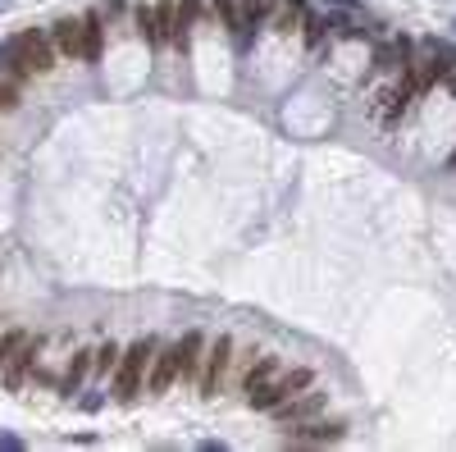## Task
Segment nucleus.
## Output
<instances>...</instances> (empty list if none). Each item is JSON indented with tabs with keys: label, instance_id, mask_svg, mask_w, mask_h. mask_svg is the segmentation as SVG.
<instances>
[{
	"label": "nucleus",
	"instance_id": "15",
	"mask_svg": "<svg viewBox=\"0 0 456 452\" xmlns=\"http://www.w3.org/2000/svg\"><path fill=\"white\" fill-rule=\"evenodd\" d=\"M114 365H119V347L114 342H100L96 352H91V370L96 375H114Z\"/></svg>",
	"mask_w": 456,
	"mask_h": 452
},
{
	"label": "nucleus",
	"instance_id": "5",
	"mask_svg": "<svg viewBox=\"0 0 456 452\" xmlns=\"http://www.w3.org/2000/svg\"><path fill=\"white\" fill-rule=\"evenodd\" d=\"M178 384V356H174V342H155L151 352V370H146V393L160 397Z\"/></svg>",
	"mask_w": 456,
	"mask_h": 452
},
{
	"label": "nucleus",
	"instance_id": "6",
	"mask_svg": "<svg viewBox=\"0 0 456 452\" xmlns=\"http://www.w3.org/2000/svg\"><path fill=\"white\" fill-rule=\"evenodd\" d=\"M55 55H64V60H87V19H60L55 23Z\"/></svg>",
	"mask_w": 456,
	"mask_h": 452
},
{
	"label": "nucleus",
	"instance_id": "1",
	"mask_svg": "<svg viewBox=\"0 0 456 452\" xmlns=\"http://www.w3.org/2000/svg\"><path fill=\"white\" fill-rule=\"evenodd\" d=\"M0 60H5V73H10L14 82H19V78L51 73L55 69V42L46 33H23L0 51Z\"/></svg>",
	"mask_w": 456,
	"mask_h": 452
},
{
	"label": "nucleus",
	"instance_id": "4",
	"mask_svg": "<svg viewBox=\"0 0 456 452\" xmlns=\"http://www.w3.org/2000/svg\"><path fill=\"white\" fill-rule=\"evenodd\" d=\"M228 365H233V338L219 333L215 342H206V356H201V370H196V388H201V397H215L219 393Z\"/></svg>",
	"mask_w": 456,
	"mask_h": 452
},
{
	"label": "nucleus",
	"instance_id": "16",
	"mask_svg": "<svg viewBox=\"0 0 456 452\" xmlns=\"http://www.w3.org/2000/svg\"><path fill=\"white\" fill-rule=\"evenodd\" d=\"M28 338H33L28 329H10V333H0V370H5V365L14 361V352H19V347H23Z\"/></svg>",
	"mask_w": 456,
	"mask_h": 452
},
{
	"label": "nucleus",
	"instance_id": "3",
	"mask_svg": "<svg viewBox=\"0 0 456 452\" xmlns=\"http://www.w3.org/2000/svg\"><path fill=\"white\" fill-rule=\"evenodd\" d=\"M315 384V370H283V375H274L270 384H261L256 393H247V407H256V411H279L288 397H297V393H306V388Z\"/></svg>",
	"mask_w": 456,
	"mask_h": 452
},
{
	"label": "nucleus",
	"instance_id": "18",
	"mask_svg": "<svg viewBox=\"0 0 456 452\" xmlns=\"http://www.w3.org/2000/svg\"><path fill=\"white\" fill-rule=\"evenodd\" d=\"M328 28H333V19H315V14H310V19H306V46H319Z\"/></svg>",
	"mask_w": 456,
	"mask_h": 452
},
{
	"label": "nucleus",
	"instance_id": "2",
	"mask_svg": "<svg viewBox=\"0 0 456 452\" xmlns=\"http://www.w3.org/2000/svg\"><path fill=\"white\" fill-rule=\"evenodd\" d=\"M155 342H160V338H137L132 347H123V352H119V365H114V397H119L123 407L137 402V397L146 393V370H151Z\"/></svg>",
	"mask_w": 456,
	"mask_h": 452
},
{
	"label": "nucleus",
	"instance_id": "13",
	"mask_svg": "<svg viewBox=\"0 0 456 452\" xmlns=\"http://www.w3.org/2000/svg\"><path fill=\"white\" fill-rule=\"evenodd\" d=\"M87 375H91V352H73V361H69L64 379H60V393L73 397V393H78V384H82Z\"/></svg>",
	"mask_w": 456,
	"mask_h": 452
},
{
	"label": "nucleus",
	"instance_id": "12",
	"mask_svg": "<svg viewBox=\"0 0 456 452\" xmlns=\"http://www.w3.org/2000/svg\"><path fill=\"white\" fill-rule=\"evenodd\" d=\"M155 33H160V42H183L178 37V0H160L155 5Z\"/></svg>",
	"mask_w": 456,
	"mask_h": 452
},
{
	"label": "nucleus",
	"instance_id": "11",
	"mask_svg": "<svg viewBox=\"0 0 456 452\" xmlns=\"http://www.w3.org/2000/svg\"><path fill=\"white\" fill-rule=\"evenodd\" d=\"M274 375H279V356H251V370L242 375V393H256V388L270 384Z\"/></svg>",
	"mask_w": 456,
	"mask_h": 452
},
{
	"label": "nucleus",
	"instance_id": "17",
	"mask_svg": "<svg viewBox=\"0 0 456 452\" xmlns=\"http://www.w3.org/2000/svg\"><path fill=\"white\" fill-rule=\"evenodd\" d=\"M100 42H105V28H100V10L87 14V60L100 55Z\"/></svg>",
	"mask_w": 456,
	"mask_h": 452
},
{
	"label": "nucleus",
	"instance_id": "20",
	"mask_svg": "<svg viewBox=\"0 0 456 452\" xmlns=\"http://www.w3.org/2000/svg\"><path fill=\"white\" fill-rule=\"evenodd\" d=\"M19 105V87L14 82H0V110H14Z\"/></svg>",
	"mask_w": 456,
	"mask_h": 452
},
{
	"label": "nucleus",
	"instance_id": "21",
	"mask_svg": "<svg viewBox=\"0 0 456 452\" xmlns=\"http://www.w3.org/2000/svg\"><path fill=\"white\" fill-rule=\"evenodd\" d=\"M452 165H456V155H452Z\"/></svg>",
	"mask_w": 456,
	"mask_h": 452
},
{
	"label": "nucleus",
	"instance_id": "14",
	"mask_svg": "<svg viewBox=\"0 0 456 452\" xmlns=\"http://www.w3.org/2000/svg\"><path fill=\"white\" fill-rule=\"evenodd\" d=\"M301 19H306V0H283V5H279V19H274V28H279V33H292Z\"/></svg>",
	"mask_w": 456,
	"mask_h": 452
},
{
	"label": "nucleus",
	"instance_id": "10",
	"mask_svg": "<svg viewBox=\"0 0 456 452\" xmlns=\"http://www.w3.org/2000/svg\"><path fill=\"white\" fill-rule=\"evenodd\" d=\"M33 365H37V342L28 338V342L19 347V352H14V361L5 365V370H0V379H5L10 388H23V384H28V370H33Z\"/></svg>",
	"mask_w": 456,
	"mask_h": 452
},
{
	"label": "nucleus",
	"instance_id": "9",
	"mask_svg": "<svg viewBox=\"0 0 456 452\" xmlns=\"http://www.w3.org/2000/svg\"><path fill=\"white\" fill-rule=\"evenodd\" d=\"M347 434V425L342 420H315V425H301V430L292 434L297 448H315V443H337Z\"/></svg>",
	"mask_w": 456,
	"mask_h": 452
},
{
	"label": "nucleus",
	"instance_id": "19",
	"mask_svg": "<svg viewBox=\"0 0 456 452\" xmlns=\"http://www.w3.org/2000/svg\"><path fill=\"white\" fill-rule=\"evenodd\" d=\"M137 33L141 37H146V42H160V33H155V10H146V5H141V10H137Z\"/></svg>",
	"mask_w": 456,
	"mask_h": 452
},
{
	"label": "nucleus",
	"instance_id": "8",
	"mask_svg": "<svg viewBox=\"0 0 456 452\" xmlns=\"http://www.w3.org/2000/svg\"><path fill=\"white\" fill-rule=\"evenodd\" d=\"M324 402H328V393H319V388L310 384L306 393L288 397V402H283V407L274 411V416H279V420H288V425H301V420H310V416H315L319 407H324Z\"/></svg>",
	"mask_w": 456,
	"mask_h": 452
},
{
	"label": "nucleus",
	"instance_id": "7",
	"mask_svg": "<svg viewBox=\"0 0 456 452\" xmlns=\"http://www.w3.org/2000/svg\"><path fill=\"white\" fill-rule=\"evenodd\" d=\"M174 356H178V379H183V384H192L196 370H201V356H206V338H201L196 329H187L183 338L174 342Z\"/></svg>",
	"mask_w": 456,
	"mask_h": 452
}]
</instances>
